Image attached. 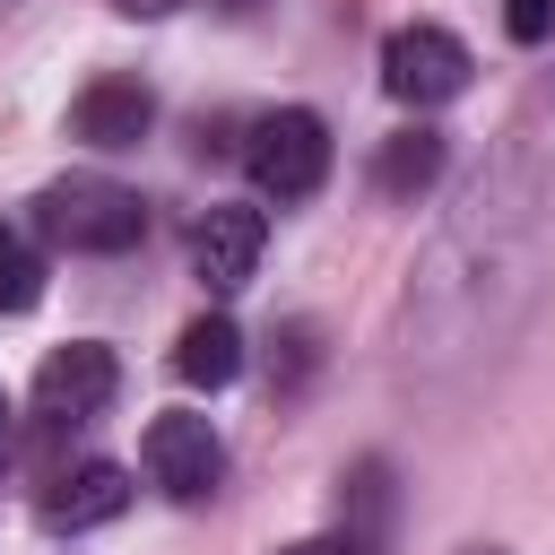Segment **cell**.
I'll list each match as a JSON object with an SVG mask.
<instances>
[{"label": "cell", "mask_w": 555, "mask_h": 555, "mask_svg": "<svg viewBox=\"0 0 555 555\" xmlns=\"http://www.w3.org/2000/svg\"><path fill=\"white\" fill-rule=\"evenodd\" d=\"M243 165H251V182H260L269 199H312V191L330 182V121H321V113H304V104H286V113L251 121Z\"/></svg>", "instance_id": "cell-2"}, {"label": "cell", "mask_w": 555, "mask_h": 555, "mask_svg": "<svg viewBox=\"0 0 555 555\" xmlns=\"http://www.w3.org/2000/svg\"><path fill=\"white\" fill-rule=\"evenodd\" d=\"M113 390H121V364H113V347H95V338H69V347H52V356L35 364V408H43V416H95Z\"/></svg>", "instance_id": "cell-6"}, {"label": "cell", "mask_w": 555, "mask_h": 555, "mask_svg": "<svg viewBox=\"0 0 555 555\" xmlns=\"http://www.w3.org/2000/svg\"><path fill=\"white\" fill-rule=\"evenodd\" d=\"M113 9H121V17H173L182 0H113Z\"/></svg>", "instance_id": "cell-14"}, {"label": "cell", "mask_w": 555, "mask_h": 555, "mask_svg": "<svg viewBox=\"0 0 555 555\" xmlns=\"http://www.w3.org/2000/svg\"><path fill=\"white\" fill-rule=\"evenodd\" d=\"M139 460H147V477H156L173 503H199V494H217V477H225V442H217L208 416H156L147 442H139Z\"/></svg>", "instance_id": "cell-4"}, {"label": "cell", "mask_w": 555, "mask_h": 555, "mask_svg": "<svg viewBox=\"0 0 555 555\" xmlns=\"http://www.w3.org/2000/svg\"><path fill=\"white\" fill-rule=\"evenodd\" d=\"M442 182V130H390L382 139V156H373V191H390V199H416V191H434Z\"/></svg>", "instance_id": "cell-10"}, {"label": "cell", "mask_w": 555, "mask_h": 555, "mask_svg": "<svg viewBox=\"0 0 555 555\" xmlns=\"http://www.w3.org/2000/svg\"><path fill=\"white\" fill-rule=\"evenodd\" d=\"M173 373H182L191 390H225V382L243 373V330H234L225 312H199V321L182 330V347H173Z\"/></svg>", "instance_id": "cell-9"}, {"label": "cell", "mask_w": 555, "mask_h": 555, "mask_svg": "<svg viewBox=\"0 0 555 555\" xmlns=\"http://www.w3.org/2000/svg\"><path fill=\"white\" fill-rule=\"evenodd\" d=\"M130 512V468H113V460H87V468H69L52 494H43V520L52 529H104V520H121Z\"/></svg>", "instance_id": "cell-8"}, {"label": "cell", "mask_w": 555, "mask_h": 555, "mask_svg": "<svg viewBox=\"0 0 555 555\" xmlns=\"http://www.w3.org/2000/svg\"><path fill=\"white\" fill-rule=\"evenodd\" d=\"M260 243H269V217H260V208H234V199H217V208L191 225V269H199V286H208V295H234V286H251V269H260Z\"/></svg>", "instance_id": "cell-5"}, {"label": "cell", "mask_w": 555, "mask_h": 555, "mask_svg": "<svg viewBox=\"0 0 555 555\" xmlns=\"http://www.w3.org/2000/svg\"><path fill=\"white\" fill-rule=\"evenodd\" d=\"M147 121H156V95L139 78H95L69 104V139H87V147H139Z\"/></svg>", "instance_id": "cell-7"}, {"label": "cell", "mask_w": 555, "mask_h": 555, "mask_svg": "<svg viewBox=\"0 0 555 555\" xmlns=\"http://www.w3.org/2000/svg\"><path fill=\"white\" fill-rule=\"evenodd\" d=\"M0 425H9V390H0Z\"/></svg>", "instance_id": "cell-16"}, {"label": "cell", "mask_w": 555, "mask_h": 555, "mask_svg": "<svg viewBox=\"0 0 555 555\" xmlns=\"http://www.w3.org/2000/svg\"><path fill=\"white\" fill-rule=\"evenodd\" d=\"M460 555H503V546H460Z\"/></svg>", "instance_id": "cell-15"}, {"label": "cell", "mask_w": 555, "mask_h": 555, "mask_svg": "<svg viewBox=\"0 0 555 555\" xmlns=\"http://www.w3.org/2000/svg\"><path fill=\"white\" fill-rule=\"evenodd\" d=\"M278 555H373V546H356L347 529H330V538H295V546H278Z\"/></svg>", "instance_id": "cell-13"}, {"label": "cell", "mask_w": 555, "mask_h": 555, "mask_svg": "<svg viewBox=\"0 0 555 555\" xmlns=\"http://www.w3.org/2000/svg\"><path fill=\"white\" fill-rule=\"evenodd\" d=\"M35 295H43V260L26 251L17 225H0V312H26Z\"/></svg>", "instance_id": "cell-11"}, {"label": "cell", "mask_w": 555, "mask_h": 555, "mask_svg": "<svg viewBox=\"0 0 555 555\" xmlns=\"http://www.w3.org/2000/svg\"><path fill=\"white\" fill-rule=\"evenodd\" d=\"M234 9H243V0H234Z\"/></svg>", "instance_id": "cell-17"}, {"label": "cell", "mask_w": 555, "mask_h": 555, "mask_svg": "<svg viewBox=\"0 0 555 555\" xmlns=\"http://www.w3.org/2000/svg\"><path fill=\"white\" fill-rule=\"evenodd\" d=\"M382 87L399 95V104H451L460 87H468V43L451 35V26H390L382 35Z\"/></svg>", "instance_id": "cell-3"}, {"label": "cell", "mask_w": 555, "mask_h": 555, "mask_svg": "<svg viewBox=\"0 0 555 555\" xmlns=\"http://www.w3.org/2000/svg\"><path fill=\"white\" fill-rule=\"evenodd\" d=\"M503 26H512V43H546L555 0H503Z\"/></svg>", "instance_id": "cell-12"}, {"label": "cell", "mask_w": 555, "mask_h": 555, "mask_svg": "<svg viewBox=\"0 0 555 555\" xmlns=\"http://www.w3.org/2000/svg\"><path fill=\"white\" fill-rule=\"evenodd\" d=\"M35 217H43V234L69 243V251H130V243L147 234V199H139L130 182H104V173L52 182V191L35 199Z\"/></svg>", "instance_id": "cell-1"}]
</instances>
